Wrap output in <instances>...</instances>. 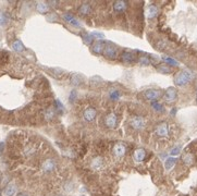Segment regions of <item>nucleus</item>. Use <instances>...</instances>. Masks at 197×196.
Returning <instances> with one entry per match:
<instances>
[{
  "instance_id": "36",
  "label": "nucleus",
  "mask_w": 197,
  "mask_h": 196,
  "mask_svg": "<svg viewBox=\"0 0 197 196\" xmlns=\"http://www.w3.org/2000/svg\"><path fill=\"white\" fill-rule=\"evenodd\" d=\"M54 17H58V15L56 14V13H52V14H50L48 17V20L50 21V22H54V21H57V20H55Z\"/></svg>"
},
{
  "instance_id": "37",
  "label": "nucleus",
  "mask_w": 197,
  "mask_h": 196,
  "mask_svg": "<svg viewBox=\"0 0 197 196\" xmlns=\"http://www.w3.org/2000/svg\"><path fill=\"white\" fill-rule=\"evenodd\" d=\"M52 115H54V111H52V110H48V112L46 113L47 119H50V118H52Z\"/></svg>"
},
{
  "instance_id": "16",
  "label": "nucleus",
  "mask_w": 197,
  "mask_h": 196,
  "mask_svg": "<svg viewBox=\"0 0 197 196\" xmlns=\"http://www.w3.org/2000/svg\"><path fill=\"white\" fill-rule=\"evenodd\" d=\"M15 193H17V186H15L13 183L8 184V185L6 186L5 191H3L5 196H14Z\"/></svg>"
},
{
  "instance_id": "32",
  "label": "nucleus",
  "mask_w": 197,
  "mask_h": 196,
  "mask_svg": "<svg viewBox=\"0 0 197 196\" xmlns=\"http://www.w3.org/2000/svg\"><path fill=\"white\" fill-rule=\"evenodd\" d=\"M158 70H159V72H161V73H170L171 72V69L167 66H159Z\"/></svg>"
},
{
  "instance_id": "34",
  "label": "nucleus",
  "mask_w": 197,
  "mask_h": 196,
  "mask_svg": "<svg viewBox=\"0 0 197 196\" xmlns=\"http://www.w3.org/2000/svg\"><path fill=\"white\" fill-rule=\"evenodd\" d=\"M180 152H181V146L179 145V146H175V147H173L172 148V150H171V153L170 154L172 155V156H176V155H179L180 154Z\"/></svg>"
},
{
  "instance_id": "7",
  "label": "nucleus",
  "mask_w": 197,
  "mask_h": 196,
  "mask_svg": "<svg viewBox=\"0 0 197 196\" xmlns=\"http://www.w3.org/2000/svg\"><path fill=\"white\" fill-rule=\"evenodd\" d=\"M83 115H84V119H85L87 122H92V121L95 120L96 115H97V111H96L95 108L88 107L87 109H85Z\"/></svg>"
},
{
  "instance_id": "20",
  "label": "nucleus",
  "mask_w": 197,
  "mask_h": 196,
  "mask_svg": "<svg viewBox=\"0 0 197 196\" xmlns=\"http://www.w3.org/2000/svg\"><path fill=\"white\" fill-rule=\"evenodd\" d=\"M157 14H158V8L155 5L149 6L148 10H147V17H148V19H153Z\"/></svg>"
},
{
  "instance_id": "15",
  "label": "nucleus",
  "mask_w": 197,
  "mask_h": 196,
  "mask_svg": "<svg viewBox=\"0 0 197 196\" xmlns=\"http://www.w3.org/2000/svg\"><path fill=\"white\" fill-rule=\"evenodd\" d=\"M36 9L40 13H47L49 11V9H50V5L45 2V1H39L36 5Z\"/></svg>"
},
{
  "instance_id": "8",
  "label": "nucleus",
  "mask_w": 197,
  "mask_h": 196,
  "mask_svg": "<svg viewBox=\"0 0 197 196\" xmlns=\"http://www.w3.org/2000/svg\"><path fill=\"white\" fill-rule=\"evenodd\" d=\"M127 153V147L125 145L122 144V143H118L115 147H113V154L117 158H122V157L125 155Z\"/></svg>"
},
{
  "instance_id": "33",
  "label": "nucleus",
  "mask_w": 197,
  "mask_h": 196,
  "mask_svg": "<svg viewBox=\"0 0 197 196\" xmlns=\"http://www.w3.org/2000/svg\"><path fill=\"white\" fill-rule=\"evenodd\" d=\"M76 96H78V93H76L75 89H73V91H71V93H70V98H69V100H70V103H74V101L76 100Z\"/></svg>"
},
{
  "instance_id": "14",
  "label": "nucleus",
  "mask_w": 197,
  "mask_h": 196,
  "mask_svg": "<svg viewBox=\"0 0 197 196\" xmlns=\"http://www.w3.org/2000/svg\"><path fill=\"white\" fill-rule=\"evenodd\" d=\"M104 48H105V44L102 42H99V40H98V42H96L95 44L93 45L92 51L96 55H100V54H102V51H104Z\"/></svg>"
},
{
  "instance_id": "30",
  "label": "nucleus",
  "mask_w": 197,
  "mask_h": 196,
  "mask_svg": "<svg viewBox=\"0 0 197 196\" xmlns=\"http://www.w3.org/2000/svg\"><path fill=\"white\" fill-rule=\"evenodd\" d=\"M151 107H153L156 111H158V112H162L163 111L162 105H160V104L157 103V101H151Z\"/></svg>"
},
{
  "instance_id": "4",
  "label": "nucleus",
  "mask_w": 197,
  "mask_h": 196,
  "mask_svg": "<svg viewBox=\"0 0 197 196\" xmlns=\"http://www.w3.org/2000/svg\"><path fill=\"white\" fill-rule=\"evenodd\" d=\"M145 119L143 117H139V115H136V117H133L130 120V125H131L133 129L135 130H142L143 127H145Z\"/></svg>"
},
{
  "instance_id": "11",
  "label": "nucleus",
  "mask_w": 197,
  "mask_h": 196,
  "mask_svg": "<svg viewBox=\"0 0 197 196\" xmlns=\"http://www.w3.org/2000/svg\"><path fill=\"white\" fill-rule=\"evenodd\" d=\"M168 132H169V126L165 122H162L161 124H159L158 126L156 127V133L158 136H165V135H168Z\"/></svg>"
},
{
  "instance_id": "2",
  "label": "nucleus",
  "mask_w": 197,
  "mask_h": 196,
  "mask_svg": "<svg viewBox=\"0 0 197 196\" xmlns=\"http://www.w3.org/2000/svg\"><path fill=\"white\" fill-rule=\"evenodd\" d=\"M102 54L105 55L106 58L110 59V60H115L118 57V49L112 45H106Z\"/></svg>"
},
{
  "instance_id": "24",
  "label": "nucleus",
  "mask_w": 197,
  "mask_h": 196,
  "mask_svg": "<svg viewBox=\"0 0 197 196\" xmlns=\"http://www.w3.org/2000/svg\"><path fill=\"white\" fill-rule=\"evenodd\" d=\"M55 105H56V112H58L59 115H62L64 112V106L62 105V103L59 99H56Z\"/></svg>"
},
{
  "instance_id": "17",
  "label": "nucleus",
  "mask_w": 197,
  "mask_h": 196,
  "mask_svg": "<svg viewBox=\"0 0 197 196\" xmlns=\"http://www.w3.org/2000/svg\"><path fill=\"white\" fill-rule=\"evenodd\" d=\"M127 8V2H125V1H116V2L113 3V9H115V11H117V12H123V11H125Z\"/></svg>"
},
{
  "instance_id": "41",
  "label": "nucleus",
  "mask_w": 197,
  "mask_h": 196,
  "mask_svg": "<svg viewBox=\"0 0 197 196\" xmlns=\"http://www.w3.org/2000/svg\"><path fill=\"white\" fill-rule=\"evenodd\" d=\"M196 100H197V98H196Z\"/></svg>"
},
{
  "instance_id": "40",
  "label": "nucleus",
  "mask_w": 197,
  "mask_h": 196,
  "mask_svg": "<svg viewBox=\"0 0 197 196\" xmlns=\"http://www.w3.org/2000/svg\"><path fill=\"white\" fill-rule=\"evenodd\" d=\"M0 196H1V193H0Z\"/></svg>"
},
{
  "instance_id": "35",
  "label": "nucleus",
  "mask_w": 197,
  "mask_h": 196,
  "mask_svg": "<svg viewBox=\"0 0 197 196\" xmlns=\"http://www.w3.org/2000/svg\"><path fill=\"white\" fill-rule=\"evenodd\" d=\"M92 35L94 36V38H100V39H102L104 37H105L104 33H101V32H93Z\"/></svg>"
},
{
  "instance_id": "19",
  "label": "nucleus",
  "mask_w": 197,
  "mask_h": 196,
  "mask_svg": "<svg viewBox=\"0 0 197 196\" xmlns=\"http://www.w3.org/2000/svg\"><path fill=\"white\" fill-rule=\"evenodd\" d=\"M183 162H184L186 166H192L194 164V160H195V157L192 153H186V154L183 156Z\"/></svg>"
},
{
  "instance_id": "38",
  "label": "nucleus",
  "mask_w": 197,
  "mask_h": 196,
  "mask_svg": "<svg viewBox=\"0 0 197 196\" xmlns=\"http://www.w3.org/2000/svg\"><path fill=\"white\" fill-rule=\"evenodd\" d=\"M3 149H5V143L0 142V155L3 153Z\"/></svg>"
},
{
  "instance_id": "21",
  "label": "nucleus",
  "mask_w": 197,
  "mask_h": 196,
  "mask_svg": "<svg viewBox=\"0 0 197 196\" xmlns=\"http://www.w3.org/2000/svg\"><path fill=\"white\" fill-rule=\"evenodd\" d=\"M82 39L86 45H92L94 43V36L92 35V33H84L82 35Z\"/></svg>"
},
{
  "instance_id": "39",
  "label": "nucleus",
  "mask_w": 197,
  "mask_h": 196,
  "mask_svg": "<svg viewBox=\"0 0 197 196\" xmlns=\"http://www.w3.org/2000/svg\"><path fill=\"white\" fill-rule=\"evenodd\" d=\"M17 196H29L28 194H26V193H19L17 194Z\"/></svg>"
},
{
  "instance_id": "26",
  "label": "nucleus",
  "mask_w": 197,
  "mask_h": 196,
  "mask_svg": "<svg viewBox=\"0 0 197 196\" xmlns=\"http://www.w3.org/2000/svg\"><path fill=\"white\" fill-rule=\"evenodd\" d=\"M82 75H80V74H74L73 76H72V84L73 85H80L81 83H82Z\"/></svg>"
},
{
  "instance_id": "12",
  "label": "nucleus",
  "mask_w": 197,
  "mask_h": 196,
  "mask_svg": "<svg viewBox=\"0 0 197 196\" xmlns=\"http://www.w3.org/2000/svg\"><path fill=\"white\" fill-rule=\"evenodd\" d=\"M43 169L46 172H51L56 169V162L54 159H47L43 164Z\"/></svg>"
},
{
  "instance_id": "13",
  "label": "nucleus",
  "mask_w": 197,
  "mask_h": 196,
  "mask_svg": "<svg viewBox=\"0 0 197 196\" xmlns=\"http://www.w3.org/2000/svg\"><path fill=\"white\" fill-rule=\"evenodd\" d=\"M133 157L136 161L141 162L145 159V157H146V152H145V149H143V148H138V149H136L134 152Z\"/></svg>"
},
{
  "instance_id": "23",
  "label": "nucleus",
  "mask_w": 197,
  "mask_h": 196,
  "mask_svg": "<svg viewBox=\"0 0 197 196\" xmlns=\"http://www.w3.org/2000/svg\"><path fill=\"white\" fill-rule=\"evenodd\" d=\"M175 162H176V158H174V157H169L168 159H167V161H165V169L167 170H170L172 169V167L175 164Z\"/></svg>"
},
{
  "instance_id": "3",
  "label": "nucleus",
  "mask_w": 197,
  "mask_h": 196,
  "mask_svg": "<svg viewBox=\"0 0 197 196\" xmlns=\"http://www.w3.org/2000/svg\"><path fill=\"white\" fill-rule=\"evenodd\" d=\"M144 97L145 99L147 100H150V101H155L156 99H158L159 97H161L162 95V92L159 91V89H147L143 93Z\"/></svg>"
},
{
  "instance_id": "28",
  "label": "nucleus",
  "mask_w": 197,
  "mask_h": 196,
  "mask_svg": "<svg viewBox=\"0 0 197 196\" xmlns=\"http://www.w3.org/2000/svg\"><path fill=\"white\" fill-rule=\"evenodd\" d=\"M138 61L141 64H144V66H147V64H150L151 63V60L148 56H143L138 59Z\"/></svg>"
},
{
  "instance_id": "18",
  "label": "nucleus",
  "mask_w": 197,
  "mask_h": 196,
  "mask_svg": "<svg viewBox=\"0 0 197 196\" xmlns=\"http://www.w3.org/2000/svg\"><path fill=\"white\" fill-rule=\"evenodd\" d=\"M78 12L82 15H88L92 12V6L89 3H83L80 8H78Z\"/></svg>"
},
{
  "instance_id": "27",
  "label": "nucleus",
  "mask_w": 197,
  "mask_h": 196,
  "mask_svg": "<svg viewBox=\"0 0 197 196\" xmlns=\"http://www.w3.org/2000/svg\"><path fill=\"white\" fill-rule=\"evenodd\" d=\"M162 60L165 62L167 64H169V66H178V62L175 61L174 59L170 58V57H163Z\"/></svg>"
},
{
  "instance_id": "22",
  "label": "nucleus",
  "mask_w": 197,
  "mask_h": 196,
  "mask_svg": "<svg viewBox=\"0 0 197 196\" xmlns=\"http://www.w3.org/2000/svg\"><path fill=\"white\" fill-rule=\"evenodd\" d=\"M12 48L14 49L15 51L21 52L24 50V45L22 44L21 40H14V42L12 43Z\"/></svg>"
},
{
  "instance_id": "29",
  "label": "nucleus",
  "mask_w": 197,
  "mask_h": 196,
  "mask_svg": "<svg viewBox=\"0 0 197 196\" xmlns=\"http://www.w3.org/2000/svg\"><path fill=\"white\" fill-rule=\"evenodd\" d=\"M8 22V17L6 13L3 12H0V27L5 26Z\"/></svg>"
},
{
  "instance_id": "9",
  "label": "nucleus",
  "mask_w": 197,
  "mask_h": 196,
  "mask_svg": "<svg viewBox=\"0 0 197 196\" xmlns=\"http://www.w3.org/2000/svg\"><path fill=\"white\" fill-rule=\"evenodd\" d=\"M176 96H178V94H176V91H175L174 87H169L167 91H165V101H168V103H172V101H174L175 99H176Z\"/></svg>"
},
{
  "instance_id": "6",
  "label": "nucleus",
  "mask_w": 197,
  "mask_h": 196,
  "mask_svg": "<svg viewBox=\"0 0 197 196\" xmlns=\"http://www.w3.org/2000/svg\"><path fill=\"white\" fill-rule=\"evenodd\" d=\"M117 123H118V118L115 113H109V115H106L105 124L107 127H109V129H115V127L117 126Z\"/></svg>"
},
{
  "instance_id": "1",
  "label": "nucleus",
  "mask_w": 197,
  "mask_h": 196,
  "mask_svg": "<svg viewBox=\"0 0 197 196\" xmlns=\"http://www.w3.org/2000/svg\"><path fill=\"white\" fill-rule=\"evenodd\" d=\"M194 77V74L188 70H183L180 73H178L174 77V83L176 86H184L188 84Z\"/></svg>"
},
{
  "instance_id": "5",
  "label": "nucleus",
  "mask_w": 197,
  "mask_h": 196,
  "mask_svg": "<svg viewBox=\"0 0 197 196\" xmlns=\"http://www.w3.org/2000/svg\"><path fill=\"white\" fill-rule=\"evenodd\" d=\"M121 61L124 62V63H133L137 60V57L136 55L134 52H130V51H123L121 54Z\"/></svg>"
},
{
  "instance_id": "31",
  "label": "nucleus",
  "mask_w": 197,
  "mask_h": 196,
  "mask_svg": "<svg viewBox=\"0 0 197 196\" xmlns=\"http://www.w3.org/2000/svg\"><path fill=\"white\" fill-rule=\"evenodd\" d=\"M119 97H120V93L117 89L110 91V98H111L112 100H117V99H119Z\"/></svg>"
},
{
  "instance_id": "25",
  "label": "nucleus",
  "mask_w": 197,
  "mask_h": 196,
  "mask_svg": "<svg viewBox=\"0 0 197 196\" xmlns=\"http://www.w3.org/2000/svg\"><path fill=\"white\" fill-rule=\"evenodd\" d=\"M102 164H104V161H102L101 157H97V158H95V159L93 160V162H92L93 167H94V168H96V169L100 168V167L102 166Z\"/></svg>"
},
{
  "instance_id": "10",
  "label": "nucleus",
  "mask_w": 197,
  "mask_h": 196,
  "mask_svg": "<svg viewBox=\"0 0 197 196\" xmlns=\"http://www.w3.org/2000/svg\"><path fill=\"white\" fill-rule=\"evenodd\" d=\"M63 19H64V21L66 22H68L69 24H71V25H73V26H76V27H80L81 26V24H80V22L78 21V19H76L74 15H72L71 13H64L63 14Z\"/></svg>"
}]
</instances>
